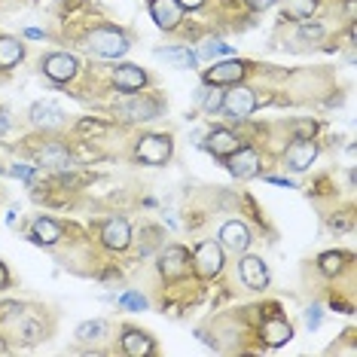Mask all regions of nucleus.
<instances>
[{
  "label": "nucleus",
  "mask_w": 357,
  "mask_h": 357,
  "mask_svg": "<svg viewBox=\"0 0 357 357\" xmlns=\"http://www.w3.org/2000/svg\"><path fill=\"white\" fill-rule=\"evenodd\" d=\"M89 49L104 58H119L128 52V40H126V34H119L113 28H98L89 34Z\"/></svg>",
  "instance_id": "1"
},
{
  "label": "nucleus",
  "mask_w": 357,
  "mask_h": 357,
  "mask_svg": "<svg viewBox=\"0 0 357 357\" xmlns=\"http://www.w3.org/2000/svg\"><path fill=\"white\" fill-rule=\"evenodd\" d=\"M116 113H119L126 122H147V119H156L159 116V104L147 95H131L116 107Z\"/></svg>",
  "instance_id": "2"
},
{
  "label": "nucleus",
  "mask_w": 357,
  "mask_h": 357,
  "mask_svg": "<svg viewBox=\"0 0 357 357\" xmlns=\"http://www.w3.org/2000/svg\"><path fill=\"white\" fill-rule=\"evenodd\" d=\"M135 153L144 165H165L168 156H172V141H168L165 135H147V138H141Z\"/></svg>",
  "instance_id": "3"
},
{
  "label": "nucleus",
  "mask_w": 357,
  "mask_h": 357,
  "mask_svg": "<svg viewBox=\"0 0 357 357\" xmlns=\"http://www.w3.org/2000/svg\"><path fill=\"white\" fill-rule=\"evenodd\" d=\"M223 107H226L229 116H235V119H244V116L254 113V107H257V98H254L251 89L235 86L232 92H226V95H223Z\"/></svg>",
  "instance_id": "4"
},
{
  "label": "nucleus",
  "mask_w": 357,
  "mask_h": 357,
  "mask_svg": "<svg viewBox=\"0 0 357 357\" xmlns=\"http://www.w3.org/2000/svg\"><path fill=\"white\" fill-rule=\"evenodd\" d=\"M196 269H199V275L214 278L217 272L223 269V251H220V244L201 242V244L196 247Z\"/></svg>",
  "instance_id": "5"
},
{
  "label": "nucleus",
  "mask_w": 357,
  "mask_h": 357,
  "mask_svg": "<svg viewBox=\"0 0 357 357\" xmlns=\"http://www.w3.org/2000/svg\"><path fill=\"white\" fill-rule=\"evenodd\" d=\"M76 58L74 56H67V52H56V56H49L43 61V71L49 80H56V83H67V80H74L76 76Z\"/></svg>",
  "instance_id": "6"
},
{
  "label": "nucleus",
  "mask_w": 357,
  "mask_h": 357,
  "mask_svg": "<svg viewBox=\"0 0 357 357\" xmlns=\"http://www.w3.org/2000/svg\"><path fill=\"white\" fill-rule=\"evenodd\" d=\"M315 156H317V147L312 138H299V141H293L287 147V165H290L293 172H306L315 162Z\"/></svg>",
  "instance_id": "7"
},
{
  "label": "nucleus",
  "mask_w": 357,
  "mask_h": 357,
  "mask_svg": "<svg viewBox=\"0 0 357 357\" xmlns=\"http://www.w3.org/2000/svg\"><path fill=\"white\" fill-rule=\"evenodd\" d=\"M220 244L232 254H242V251H247V244H251V232H247L244 223L229 220V223H223V229H220Z\"/></svg>",
  "instance_id": "8"
},
{
  "label": "nucleus",
  "mask_w": 357,
  "mask_h": 357,
  "mask_svg": "<svg viewBox=\"0 0 357 357\" xmlns=\"http://www.w3.org/2000/svg\"><path fill=\"white\" fill-rule=\"evenodd\" d=\"M150 13H153V19H156L159 28L172 31V28H177V22H181L183 6L177 3V0H153V3H150Z\"/></svg>",
  "instance_id": "9"
},
{
  "label": "nucleus",
  "mask_w": 357,
  "mask_h": 357,
  "mask_svg": "<svg viewBox=\"0 0 357 357\" xmlns=\"http://www.w3.org/2000/svg\"><path fill=\"white\" fill-rule=\"evenodd\" d=\"M31 122L40 128H58L61 122H65V113H61V107L52 104V101H40V104L31 107Z\"/></svg>",
  "instance_id": "10"
},
{
  "label": "nucleus",
  "mask_w": 357,
  "mask_h": 357,
  "mask_svg": "<svg viewBox=\"0 0 357 357\" xmlns=\"http://www.w3.org/2000/svg\"><path fill=\"white\" fill-rule=\"evenodd\" d=\"M229 172L235 177H242V181H247V177H257L260 174V159L254 150H235L232 153V162H229Z\"/></svg>",
  "instance_id": "11"
},
{
  "label": "nucleus",
  "mask_w": 357,
  "mask_h": 357,
  "mask_svg": "<svg viewBox=\"0 0 357 357\" xmlns=\"http://www.w3.org/2000/svg\"><path fill=\"white\" fill-rule=\"evenodd\" d=\"M242 278L247 287H254V290H263V287L269 284V272H266V263L260 257H244L242 260Z\"/></svg>",
  "instance_id": "12"
},
{
  "label": "nucleus",
  "mask_w": 357,
  "mask_h": 357,
  "mask_svg": "<svg viewBox=\"0 0 357 357\" xmlns=\"http://www.w3.org/2000/svg\"><path fill=\"white\" fill-rule=\"evenodd\" d=\"M186 263H190V257H186L183 247H165L159 257V272L165 278H177L186 269Z\"/></svg>",
  "instance_id": "13"
},
{
  "label": "nucleus",
  "mask_w": 357,
  "mask_h": 357,
  "mask_svg": "<svg viewBox=\"0 0 357 357\" xmlns=\"http://www.w3.org/2000/svg\"><path fill=\"white\" fill-rule=\"evenodd\" d=\"M101 238H104L107 247H113V251H122V247L131 242V229H128V223L122 220V217H116V220H110V223L104 226Z\"/></svg>",
  "instance_id": "14"
},
{
  "label": "nucleus",
  "mask_w": 357,
  "mask_h": 357,
  "mask_svg": "<svg viewBox=\"0 0 357 357\" xmlns=\"http://www.w3.org/2000/svg\"><path fill=\"white\" fill-rule=\"evenodd\" d=\"M113 83H116V89H122V92H135V89H141L144 83H147V76H144L141 67H135V65H122V67H116Z\"/></svg>",
  "instance_id": "15"
},
{
  "label": "nucleus",
  "mask_w": 357,
  "mask_h": 357,
  "mask_svg": "<svg viewBox=\"0 0 357 357\" xmlns=\"http://www.w3.org/2000/svg\"><path fill=\"white\" fill-rule=\"evenodd\" d=\"M208 150H211L214 156H232V153L238 150V138L226 128H217L208 135Z\"/></svg>",
  "instance_id": "16"
},
{
  "label": "nucleus",
  "mask_w": 357,
  "mask_h": 357,
  "mask_svg": "<svg viewBox=\"0 0 357 357\" xmlns=\"http://www.w3.org/2000/svg\"><path fill=\"white\" fill-rule=\"evenodd\" d=\"M244 74V65L242 61H220V65H214L211 71H208V83H238Z\"/></svg>",
  "instance_id": "17"
},
{
  "label": "nucleus",
  "mask_w": 357,
  "mask_h": 357,
  "mask_svg": "<svg viewBox=\"0 0 357 357\" xmlns=\"http://www.w3.org/2000/svg\"><path fill=\"white\" fill-rule=\"evenodd\" d=\"M290 336H293V327L281 321V317H272V321L263 324V342L266 345H284Z\"/></svg>",
  "instance_id": "18"
},
{
  "label": "nucleus",
  "mask_w": 357,
  "mask_h": 357,
  "mask_svg": "<svg viewBox=\"0 0 357 357\" xmlns=\"http://www.w3.org/2000/svg\"><path fill=\"white\" fill-rule=\"evenodd\" d=\"M22 56H25V46L15 40V37H0V67L19 65Z\"/></svg>",
  "instance_id": "19"
},
{
  "label": "nucleus",
  "mask_w": 357,
  "mask_h": 357,
  "mask_svg": "<svg viewBox=\"0 0 357 357\" xmlns=\"http://www.w3.org/2000/svg\"><path fill=\"white\" fill-rule=\"evenodd\" d=\"M122 348H126L131 357H144V354H150V351H153V342L144 336V333L128 330L126 336H122Z\"/></svg>",
  "instance_id": "20"
},
{
  "label": "nucleus",
  "mask_w": 357,
  "mask_h": 357,
  "mask_svg": "<svg viewBox=\"0 0 357 357\" xmlns=\"http://www.w3.org/2000/svg\"><path fill=\"white\" fill-rule=\"evenodd\" d=\"M156 58L168 61V65L181 67V71H186V67H196V56H192L190 49H156Z\"/></svg>",
  "instance_id": "21"
},
{
  "label": "nucleus",
  "mask_w": 357,
  "mask_h": 357,
  "mask_svg": "<svg viewBox=\"0 0 357 357\" xmlns=\"http://www.w3.org/2000/svg\"><path fill=\"white\" fill-rule=\"evenodd\" d=\"M58 238H61V229H58L52 220H43V217H40V220L34 223V242H40V244H56Z\"/></svg>",
  "instance_id": "22"
},
{
  "label": "nucleus",
  "mask_w": 357,
  "mask_h": 357,
  "mask_svg": "<svg viewBox=\"0 0 357 357\" xmlns=\"http://www.w3.org/2000/svg\"><path fill=\"white\" fill-rule=\"evenodd\" d=\"M104 333H107L104 321H86V324H80V330H76V339H80V342H98Z\"/></svg>",
  "instance_id": "23"
},
{
  "label": "nucleus",
  "mask_w": 357,
  "mask_h": 357,
  "mask_svg": "<svg viewBox=\"0 0 357 357\" xmlns=\"http://www.w3.org/2000/svg\"><path fill=\"white\" fill-rule=\"evenodd\" d=\"M199 98H201V107H205L208 113H217L223 107V92H217V89H201Z\"/></svg>",
  "instance_id": "24"
},
{
  "label": "nucleus",
  "mask_w": 357,
  "mask_h": 357,
  "mask_svg": "<svg viewBox=\"0 0 357 357\" xmlns=\"http://www.w3.org/2000/svg\"><path fill=\"white\" fill-rule=\"evenodd\" d=\"M19 333L25 336V342H37V339L43 336V324L34 321V317H25V321L19 324Z\"/></svg>",
  "instance_id": "25"
},
{
  "label": "nucleus",
  "mask_w": 357,
  "mask_h": 357,
  "mask_svg": "<svg viewBox=\"0 0 357 357\" xmlns=\"http://www.w3.org/2000/svg\"><path fill=\"white\" fill-rule=\"evenodd\" d=\"M287 10L297 15V19H308L315 13V0H287Z\"/></svg>",
  "instance_id": "26"
},
{
  "label": "nucleus",
  "mask_w": 357,
  "mask_h": 357,
  "mask_svg": "<svg viewBox=\"0 0 357 357\" xmlns=\"http://www.w3.org/2000/svg\"><path fill=\"white\" fill-rule=\"evenodd\" d=\"M321 269L327 272V275H336V272L342 269V254H324V257H321Z\"/></svg>",
  "instance_id": "27"
},
{
  "label": "nucleus",
  "mask_w": 357,
  "mask_h": 357,
  "mask_svg": "<svg viewBox=\"0 0 357 357\" xmlns=\"http://www.w3.org/2000/svg\"><path fill=\"white\" fill-rule=\"evenodd\" d=\"M229 46L226 43H217V40H211V43H205L201 46V58H214V56H229Z\"/></svg>",
  "instance_id": "28"
},
{
  "label": "nucleus",
  "mask_w": 357,
  "mask_h": 357,
  "mask_svg": "<svg viewBox=\"0 0 357 357\" xmlns=\"http://www.w3.org/2000/svg\"><path fill=\"white\" fill-rule=\"evenodd\" d=\"M122 306H126V308H135V312H144V308H147V299L141 297V293H126V297H122Z\"/></svg>",
  "instance_id": "29"
},
{
  "label": "nucleus",
  "mask_w": 357,
  "mask_h": 357,
  "mask_svg": "<svg viewBox=\"0 0 357 357\" xmlns=\"http://www.w3.org/2000/svg\"><path fill=\"white\" fill-rule=\"evenodd\" d=\"M299 34L306 37V40H317V37H321L324 31H321V25H302V31H299Z\"/></svg>",
  "instance_id": "30"
},
{
  "label": "nucleus",
  "mask_w": 357,
  "mask_h": 357,
  "mask_svg": "<svg viewBox=\"0 0 357 357\" xmlns=\"http://www.w3.org/2000/svg\"><path fill=\"white\" fill-rule=\"evenodd\" d=\"M306 324H308V327H321V308H308V312H306Z\"/></svg>",
  "instance_id": "31"
},
{
  "label": "nucleus",
  "mask_w": 357,
  "mask_h": 357,
  "mask_svg": "<svg viewBox=\"0 0 357 357\" xmlns=\"http://www.w3.org/2000/svg\"><path fill=\"white\" fill-rule=\"evenodd\" d=\"M13 174H15V177H22V181H31L34 168H31V165H13Z\"/></svg>",
  "instance_id": "32"
},
{
  "label": "nucleus",
  "mask_w": 357,
  "mask_h": 357,
  "mask_svg": "<svg viewBox=\"0 0 357 357\" xmlns=\"http://www.w3.org/2000/svg\"><path fill=\"white\" fill-rule=\"evenodd\" d=\"M80 131H104V126H98V122L83 119V122H80Z\"/></svg>",
  "instance_id": "33"
},
{
  "label": "nucleus",
  "mask_w": 357,
  "mask_h": 357,
  "mask_svg": "<svg viewBox=\"0 0 357 357\" xmlns=\"http://www.w3.org/2000/svg\"><path fill=\"white\" fill-rule=\"evenodd\" d=\"M247 3H251L254 10H269V6L275 3V0H247Z\"/></svg>",
  "instance_id": "34"
},
{
  "label": "nucleus",
  "mask_w": 357,
  "mask_h": 357,
  "mask_svg": "<svg viewBox=\"0 0 357 357\" xmlns=\"http://www.w3.org/2000/svg\"><path fill=\"white\" fill-rule=\"evenodd\" d=\"M177 3H181L183 10H199V6L205 3V0H177Z\"/></svg>",
  "instance_id": "35"
},
{
  "label": "nucleus",
  "mask_w": 357,
  "mask_h": 357,
  "mask_svg": "<svg viewBox=\"0 0 357 357\" xmlns=\"http://www.w3.org/2000/svg\"><path fill=\"white\" fill-rule=\"evenodd\" d=\"M6 281H10V275H6V269H3V263H0V290L6 287Z\"/></svg>",
  "instance_id": "36"
},
{
  "label": "nucleus",
  "mask_w": 357,
  "mask_h": 357,
  "mask_svg": "<svg viewBox=\"0 0 357 357\" xmlns=\"http://www.w3.org/2000/svg\"><path fill=\"white\" fill-rule=\"evenodd\" d=\"M25 34L31 37V40H40V37H43V31H37V28H28V31H25Z\"/></svg>",
  "instance_id": "37"
},
{
  "label": "nucleus",
  "mask_w": 357,
  "mask_h": 357,
  "mask_svg": "<svg viewBox=\"0 0 357 357\" xmlns=\"http://www.w3.org/2000/svg\"><path fill=\"white\" fill-rule=\"evenodd\" d=\"M6 126H10V119H6V110H0V135L6 131Z\"/></svg>",
  "instance_id": "38"
},
{
  "label": "nucleus",
  "mask_w": 357,
  "mask_h": 357,
  "mask_svg": "<svg viewBox=\"0 0 357 357\" xmlns=\"http://www.w3.org/2000/svg\"><path fill=\"white\" fill-rule=\"evenodd\" d=\"M3 351H6V345H0V354H3Z\"/></svg>",
  "instance_id": "39"
}]
</instances>
